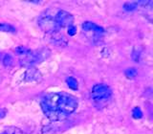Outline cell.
Here are the masks:
<instances>
[{"label":"cell","instance_id":"1","mask_svg":"<svg viewBox=\"0 0 153 134\" xmlns=\"http://www.w3.org/2000/svg\"><path fill=\"white\" fill-rule=\"evenodd\" d=\"M41 109L45 116L53 122L62 121L75 112L79 102L75 96L65 92L45 95L41 100Z\"/></svg>","mask_w":153,"mask_h":134},{"label":"cell","instance_id":"2","mask_svg":"<svg viewBox=\"0 0 153 134\" xmlns=\"http://www.w3.org/2000/svg\"><path fill=\"white\" fill-rule=\"evenodd\" d=\"M50 55L51 51L48 48H40V49L35 51L30 50L27 54L20 57L19 63H20L21 66L27 67V68L33 67V65L44 61L47 57H49Z\"/></svg>","mask_w":153,"mask_h":134},{"label":"cell","instance_id":"3","mask_svg":"<svg viewBox=\"0 0 153 134\" xmlns=\"http://www.w3.org/2000/svg\"><path fill=\"white\" fill-rule=\"evenodd\" d=\"M56 13H55L53 9H48L40 14L39 17H38L37 23L42 31H44L48 34H52L56 31H59V29L56 26L55 20Z\"/></svg>","mask_w":153,"mask_h":134},{"label":"cell","instance_id":"4","mask_svg":"<svg viewBox=\"0 0 153 134\" xmlns=\"http://www.w3.org/2000/svg\"><path fill=\"white\" fill-rule=\"evenodd\" d=\"M112 96V90L108 85L103 83H98L93 86L91 91V99L94 102L100 103L109 99Z\"/></svg>","mask_w":153,"mask_h":134},{"label":"cell","instance_id":"5","mask_svg":"<svg viewBox=\"0 0 153 134\" xmlns=\"http://www.w3.org/2000/svg\"><path fill=\"white\" fill-rule=\"evenodd\" d=\"M56 26L60 28H65L73 25L74 16L66 11H57L55 16Z\"/></svg>","mask_w":153,"mask_h":134},{"label":"cell","instance_id":"6","mask_svg":"<svg viewBox=\"0 0 153 134\" xmlns=\"http://www.w3.org/2000/svg\"><path fill=\"white\" fill-rule=\"evenodd\" d=\"M42 76L36 67H29L24 74V80L27 83H40Z\"/></svg>","mask_w":153,"mask_h":134},{"label":"cell","instance_id":"7","mask_svg":"<svg viewBox=\"0 0 153 134\" xmlns=\"http://www.w3.org/2000/svg\"><path fill=\"white\" fill-rule=\"evenodd\" d=\"M50 36H51V41L54 43L56 46H59V47L67 46L68 40H67V38L62 35L59 31H56L54 33L50 34Z\"/></svg>","mask_w":153,"mask_h":134},{"label":"cell","instance_id":"8","mask_svg":"<svg viewBox=\"0 0 153 134\" xmlns=\"http://www.w3.org/2000/svg\"><path fill=\"white\" fill-rule=\"evenodd\" d=\"M81 27H82V30L84 32H93L97 36H100L102 34L104 33V29L102 27H100L99 25H97V24L94 22L86 21V22L82 23Z\"/></svg>","mask_w":153,"mask_h":134},{"label":"cell","instance_id":"9","mask_svg":"<svg viewBox=\"0 0 153 134\" xmlns=\"http://www.w3.org/2000/svg\"><path fill=\"white\" fill-rule=\"evenodd\" d=\"M0 31L1 32H5V33H11V34H14L16 33V29L14 28L11 24L8 23H0Z\"/></svg>","mask_w":153,"mask_h":134},{"label":"cell","instance_id":"10","mask_svg":"<svg viewBox=\"0 0 153 134\" xmlns=\"http://www.w3.org/2000/svg\"><path fill=\"white\" fill-rule=\"evenodd\" d=\"M0 134H25L20 128L16 127H6Z\"/></svg>","mask_w":153,"mask_h":134},{"label":"cell","instance_id":"11","mask_svg":"<svg viewBox=\"0 0 153 134\" xmlns=\"http://www.w3.org/2000/svg\"><path fill=\"white\" fill-rule=\"evenodd\" d=\"M66 83L69 86V88L73 89V90H78V88H79L78 80H76L75 78H73V77H69V78H67Z\"/></svg>","mask_w":153,"mask_h":134},{"label":"cell","instance_id":"12","mask_svg":"<svg viewBox=\"0 0 153 134\" xmlns=\"http://www.w3.org/2000/svg\"><path fill=\"white\" fill-rule=\"evenodd\" d=\"M2 63L5 67H8L9 68V67H11L13 64V57L11 55L6 54L2 60Z\"/></svg>","mask_w":153,"mask_h":134},{"label":"cell","instance_id":"13","mask_svg":"<svg viewBox=\"0 0 153 134\" xmlns=\"http://www.w3.org/2000/svg\"><path fill=\"white\" fill-rule=\"evenodd\" d=\"M137 74H138V71L135 68H127L126 70V72H124V75H126V78H128V79L135 78Z\"/></svg>","mask_w":153,"mask_h":134},{"label":"cell","instance_id":"14","mask_svg":"<svg viewBox=\"0 0 153 134\" xmlns=\"http://www.w3.org/2000/svg\"><path fill=\"white\" fill-rule=\"evenodd\" d=\"M29 51H30V49H28V48L25 47V46H18V47L16 48V49H14V52H16V54L18 56H20V57L27 54Z\"/></svg>","mask_w":153,"mask_h":134},{"label":"cell","instance_id":"15","mask_svg":"<svg viewBox=\"0 0 153 134\" xmlns=\"http://www.w3.org/2000/svg\"><path fill=\"white\" fill-rule=\"evenodd\" d=\"M132 117L134 119H141L143 117V112L140 107H134L133 110H132Z\"/></svg>","mask_w":153,"mask_h":134},{"label":"cell","instance_id":"16","mask_svg":"<svg viewBox=\"0 0 153 134\" xmlns=\"http://www.w3.org/2000/svg\"><path fill=\"white\" fill-rule=\"evenodd\" d=\"M138 6L135 4V2H126L123 5V9L127 12H132L134 11Z\"/></svg>","mask_w":153,"mask_h":134},{"label":"cell","instance_id":"17","mask_svg":"<svg viewBox=\"0 0 153 134\" xmlns=\"http://www.w3.org/2000/svg\"><path fill=\"white\" fill-rule=\"evenodd\" d=\"M140 55H141L140 52H139L137 49H134L133 53H132V59L136 62H139V61H140Z\"/></svg>","mask_w":153,"mask_h":134},{"label":"cell","instance_id":"18","mask_svg":"<svg viewBox=\"0 0 153 134\" xmlns=\"http://www.w3.org/2000/svg\"><path fill=\"white\" fill-rule=\"evenodd\" d=\"M76 33V28L74 25L68 27V35L69 36H75Z\"/></svg>","mask_w":153,"mask_h":134},{"label":"cell","instance_id":"19","mask_svg":"<svg viewBox=\"0 0 153 134\" xmlns=\"http://www.w3.org/2000/svg\"><path fill=\"white\" fill-rule=\"evenodd\" d=\"M7 114V110L5 108H0V119L4 118Z\"/></svg>","mask_w":153,"mask_h":134}]
</instances>
